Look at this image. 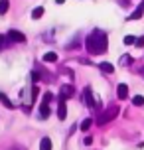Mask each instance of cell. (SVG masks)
I'll list each match as a JSON object with an SVG mask.
<instances>
[{
    "mask_svg": "<svg viewBox=\"0 0 144 150\" xmlns=\"http://www.w3.org/2000/svg\"><path fill=\"white\" fill-rule=\"evenodd\" d=\"M124 44H126V45L136 44V38H134V36H126V38H124Z\"/></svg>",
    "mask_w": 144,
    "mask_h": 150,
    "instance_id": "cell-20",
    "label": "cell"
},
{
    "mask_svg": "<svg viewBox=\"0 0 144 150\" xmlns=\"http://www.w3.org/2000/svg\"><path fill=\"white\" fill-rule=\"evenodd\" d=\"M4 45H6V42H4V38L0 36V50H2V47H4Z\"/></svg>",
    "mask_w": 144,
    "mask_h": 150,
    "instance_id": "cell-23",
    "label": "cell"
},
{
    "mask_svg": "<svg viewBox=\"0 0 144 150\" xmlns=\"http://www.w3.org/2000/svg\"><path fill=\"white\" fill-rule=\"evenodd\" d=\"M99 67H101V71H105V73H113L114 71V67L111 65V63H101Z\"/></svg>",
    "mask_w": 144,
    "mask_h": 150,
    "instance_id": "cell-15",
    "label": "cell"
},
{
    "mask_svg": "<svg viewBox=\"0 0 144 150\" xmlns=\"http://www.w3.org/2000/svg\"><path fill=\"white\" fill-rule=\"evenodd\" d=\"M91 142H93V138H91V136H85V138H83V144H85V146H89Z\"/></svg>",
    "mask_w": 144,
    "mask_h": 150,
    "instance_id": "cell-21",
    "label": "cell"
},
{
    "mask_svg": "<svg viewBox=\"0 0 144 150\" xmlns=\"http://www.w3.org/2000/svg\"><path fill=\"white\" fill-rule=\"evenodd\" d=\"M40 115H42L44 119L49 117V107H47V103H42V105H40Z\"/></svg>",
    "mask_w": 144,
    "mask_h": 150,
    "instance_id": "cell-12",
    "label": "cell"
},
{
    "mask_svg": "<svg viewBox=\"0 0 144 150\" xmlns=\"http://www.w3.org/2000/svg\"><path fill=\"white\" fill-rule=\"evenodd\" d=\"M132 105H134V107H142L144 105V97H142V95H136V97L132 99Z\"/></svg>",
    "mask_w": 144,
    "mask_h": 150,
    "instance_id": "cell-16",
    "label": "cell"
},
{
    "mask_svg": "<svg viewBox=\"0 0 144 150\" xmlns=\"http://www.w3.org/2000/svg\"><path fill=\"white\" fill-rule=\"evenodd\" d=\"M52 99H53L52 93H46V95L42 97V103H47V105H49V103H52Z\"/></svg>",
    "mask_w": 144,
    "mask_h": 150,
    "instance_id": "cell-18",
    "label": "cell"
},
{
    "mask_svg": "<svg viewBox=\"0 0 144 150\" xmlns=\"http://www.w3.org/2000/svg\"><path fill=\"white\" fill-rule=\"evenodd\" d=\"M8 40L10 42H16V44H24L26 42V36L18 30H8Z\"/></svg>",
    "mask_w": 144,
    "mask_h": 150,
    "instance_id": "cell-4",
    "label": "cell"
},
{
    "mask_svg": "<svg viewBox=\"0 0 144 150\" xmlns=\"http://www.w3.org/2000/svg\"><path fill=\"white\" fill-rule=\"evenodd\" d=\"M83 99H85V103H87V107H91V109L97 107L95 99H93V93H91V87H85L83 89Z\"/></svg>",
    "mask_w": 144,
    "mask_h": 150,
    "instance_id": "cell-5",
    "label": "cell"
},
{
    "mask_svg": "<svg viewBox=\"0 0 144 150\" xmlns=\"http://www.w3.org/2000/svg\"><path fill=\"white\" fill-rule=\"evenodd\" d=\"M130 61H132V57H130V55H122V57H121V65H128Z\"/></svg>",
    "mask_w": 144,
    "mask_h": 150,
    "instance_id": "cell-19",
    "label": "cell"
},
{
    "mask_svg": "<svg viewBox=\"0 0 144 150\" xmlns=\"http://www.w3.org/2000/svg\"><path fill=\"white\" fill-rule=\"evenodd\" d=\"M42 61H46V63H53V61H57V53H55V52L44 53V59H42Z\"/></svg>",
    "mask_w": 144,
    "mask_h": 150,
    "instance_id": "cell-9",
    "label": "cell"
},
{
    "mask_svg": "<svg viewBox=\"0 0 144 150\" xmlns=\"http://www.w3.org/2000/svg\"><path fill=\"white\" fill-rule=\"evenodd\" d=\"M44 14H46L44 6H38V8H34V12H32V18H34V20H40V18H42Z\"/></svg>",
    "mask_w": 144,
    "mask_h": 150,
    "instance_id": "cell-10",
    "label": "cell"
},
{
    "mask_svg": "<svg viewBox=\"0 0 144 150\" xmlns=\"http://www.w3.org/2000/svg\"><path fill=\"white\" fill-rule=\"evenodd\" d=\"M85 47L91 55H101L109 47V36L103 30H93L89 36L85 38Z\"/></svg>",
    "mask_w": 144,
    "mask_h": 150,
    "instance_id": "cell-1",
    "label": "cell"
},
{
    "mask_svg": "<svg viewBox=\"0 0 144 150\" xmlns=\"http://www.w3.org/2000/svg\"><path fill=\"white\" fill-rule=\"evenodd\" d=\"M116 95H119V99H126L128 97V87H126L124 83H121V85L116 87Z\"/></svg>",
    "mask_w": 144,
    "mask_h": 150,
    "instance_id": "cell-8",
    "label": "cell"
},
{
    "mask_svg": "<svg viewBox=\"0 0 144 150\" xmlns=\"http://www.w3.org/2000/svg\"><path fill=\"white\" fill-rule=\"evenodd\" d=\"M142 16H144V0L136 6V10L128 16V20H138V18H142Z\"/></svg>",
    "mask_w": 144,
    "mask_h": 150,
    "instance_id": "cell-7",
    "label": "cell"
},
{
    "mask_svg": "<svg viewBox=\"0 0 144 150\" xmlns=\"http://www.w3.org/2000/svg\"><path fill=\"white\" fill-rule=\"evenodd\" d=\"M63 2H65V0H55V4H63Z\"/></svg>",
    "mask_w": 144,
    "mask_h": 150,
    "instance_id": "cell-24",
    "label": "cell"
},
{
    "mask_svg": "<svg viewBox=\"0 0 144 150\" xmlns=\"http://www.w3.org/2000/svg\"><path fill=\"white\" fill-rule=\"evenodd\" d=\"M0 103H2V105L6 107V109H14V105H12V101H10V99H8L6 95H4V93H0Z\"/></svg>",
    "mask_w": 144,
    "mask_h": 150,
    "instance_id": "cell-11",
    "label": "cell"
},
{
    "mask_svg": "<svg viewBox=\"0 0 144 150\" xmlns=\"http://www.w3.org/2000/svg\"><path fill=\"white\" fill-rule=\"evenodd\" d=\"M144 45V38H138L136 40V47H142Z\"/></svg>",
    "mask_w": 144,
    "mask_h": 150,
    "instance_id": "cell-22",
    "label": "cell"
},
{
    "mask_svg": "<svg viewBox=\"0 0 144 150\" xmlns=\"http://www.w3.org/2000/svg\"><path fill=\"white\" fill-rule=\"evenodd\" d=\"M73 95H75V87H73V85H61L59 87V97L61 99L67 101V99H71Z\"/></svg>",
    "mask_w": 144,
    "mask_h": 150,
    "instance_id": "cell-3",
    "label": "cell"
},
{
    "mask_svg": "<svg viewBox=\"0 0 144 150\" xmlns=\"http://www.w3.org/2000/svg\"><path fill=\"white\" fill-rule=\"evenodd\" d=\"M40 150H52V140H49V138H42Z\"/></svg>",
    "mask_w": 144,
    "mask_h": 150,
    "instance_id": "cell-13",
    "label": "cell"
},
{
    "mask_svg": "<svg viewBox=\"0 0 144 150\" xmlns=\"http://www.w3.org/2000/svg\"><path fill=\"white\" fill-rule=\"evenodd\" d=\"M91 125H93V120H91V119H85L83 122H81V130H85V132H87V130L91 128Z\"/></svg>",
    "mask_w": 144,
    "mask_h": 150,
    "instance_id": "cell-17",
    "label": "cell"
},
{
    "mask_svg": "<svg viewBox=\"0 0 144 150\" xmlns=\"http://www.w3.org/2000/svg\"><path fill=\"white\" fill-rule=\"evenodd\" d=\"M67 117V107H65V99L59 97V109H57V119L59 120H65Z\"/></svg>",
    "mask_w": 144,
    "mask_h": 150,
    "instance_id": "cell-6",
    "label": "cell"
},
{
    "mask_svg": "<svg viewBox=\"0 0 144 150\" xmlns=\"http://www.w3.org/2000/svg\"><path fill=\"white\" fill-rule=\"evenodd\" d=\"M116 115H119V107H116V105H111L107 111H103L97 117V125H101V127H103V125H107V122H111Z\"/></svg>",
    "mask_w": 144,
    "mask_h": 150,
    "instance_id": "cell-2",
    "label": "cell"
},
{
    "mask_svg": "<svg viewBox=\"0 0 144 150\" xmlns=\"http://www.w3.org/2000/svg\"><path fill=\"white\" fill-rule=\"evenodd\" d=\"M10 8V0H0V14H6Z\"/></svg>",
    "mask_w": 144,
    "mask_h": 150,
    "instance_id": "cell-14",
    "label": "cell"
}]
</instances>
